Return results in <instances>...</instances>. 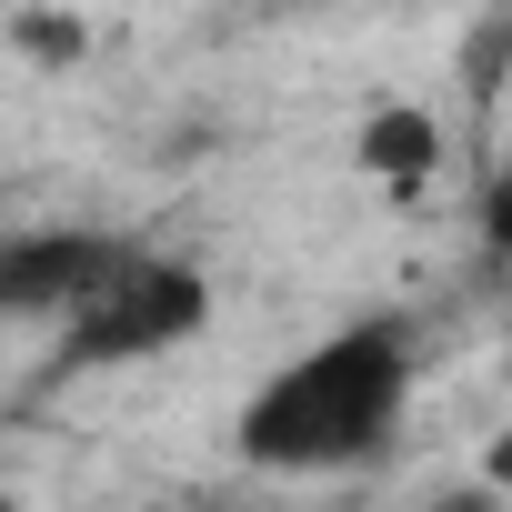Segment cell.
<instances>
[{
    "label": "cell",
    "instance_id": "9",
    "mask_svg": "<svg viewBox=\"0 0 512 512\" xmlns=\"http://www.w3.org/2000/svg\"><path fill=\"white\" fill-rule=\"evenodd\" d=\"M0 512H21V502H11V492H0Z\"/></svg>",
    "mask_w": 512,
    "mask_h": 512
},
{
    "label": "cell",
    "instance_id": "6",
    "mask_svg": "<svg viewBox=\"0 0 512 512\" xmlns=\"http://www.w3.org/2000/svg\"><path fill=\"white\" fill-rule=\"evenodd\" d=\"M482 231H492V272H512V171L492 181V201H482Z\"/></svg>",
    "mask_w": 512,
    "mask_h": 512
},
{
    "label": "cell",
    "instance_id": "10",
    "mask_svg": "<svg viewBox=\"0 0 512 512\" xmlns=\"http://www.w3.org/2000/svg\"><path fill=\"white\" fill-rule=\"evenodd\" d=\"M191 512H211V502H191Z\"/></svg>",
    "mask_w": 512,
    "mask_h": 512
},
{
    "label": "cell",
    "instance_id": "7",
    "mask_svg": "<svg viewBox=\"0 0 512 512\" xmlns=\"http://www.w3.org/2000/svg\"><path fill=\"white\" fill-rule=\"evenodd\" d=\"M412 512H512L492 482H452V492H432V502H412Z\"/></svg>",
    "mask_w": 512,
    "mask_h": 512
},
{
    "label": "cell",
    "instance_id": "8",
    "mask_svg": "<svg viewBox=\"0 0 512 512\" xmlns=\"http://www.w3.org/2000/svg\"><path fill=\"white\" fill-rule=\"evenodd\" d=\"M482 482H492V492H502V502H512V432H502V442H492V472H482Z\"/></svg>",
    "mask_w": 512,
    "mask_h": 512
},
{
    "label": "cell",
    "instance_id": "4",
    "mask_svg": "<svg viewBox=\"0 0 512 512\" xmlns=\"http://www.w3.org/2000/svg\"><path fill=\"white\" fill-rule=\"evenodd\" d=\"M362 161L382 171V181H422L432 161H442V131H432V111H412V101H392V111H372L362 121Z\"/></svg>",
    "mask_w": 512,
    "mask_h": 512
},
{
    "label": "cell",
    "instance_id": "3",
    "mask_svg": "<svg viewBox=\"0 0 512 512\" xmlns=\"http://www.w3.org/2000/svg\"><path fill=\"white\" fill-rule=\"evenodd\" d=\"M121 262H131V241L91 231V221L11 231V241H0V322H71Z\"/></svg>",
    "mask_w": 512,
    "mask_h": 512
},
{
    "label": "cell",
    "instance_id": "5",
    "mask_svg": "<svg viewBox=\"0 0 512 512\" xmlns=\"http://www.w3.org/2000/svg\"><path fill=\"white\" fill-rule=\"evenodd\" d=\"M11 51H21V61H51V71H61V61H81V51H91V31H81L71 11H21V21H11Z\"/></svg>",
    "mask_w": 512,
    "mask_h": 512
},
{
    "label": "cell",
    "instance_id": "2",
    "mask_svg": "<svg viewBox=\"0 0 512 512\" xmlns=\"http://www.w3.org/2000/svg\"><path fill=\"white\" fill-rule=\"evenodd\" d=\"M201 322H211L201 262H181V251H131V262L61 322V372H131V362H161V352H181Z\"/></svg>",
    "mask_w": 512,
    "mask_h": 512
},
{
    "label": "cell",
    "instance_id": "1",
    "mask_svg": "<svg viewBox=\"0 0 512 512\" xmlns=\"http://www.w3.org/2000/svg\"><path fill=\"white\" fill-rule=\"evenodd\" d=\"M402 412H412V332L372 312V322L322 332L312 352H292L251 392L231 422V452L282 482L292 472H362L402 442Z\"/></svg>",
    "mask_w": 512,
    "mask_h": 512
}]
</instances>
